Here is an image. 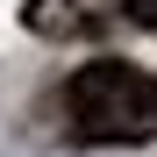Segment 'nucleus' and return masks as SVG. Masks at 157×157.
<instances>
[{
	"instance_id": "f257e3e1",
	"label": "nucleus",
	"mask_w": 157,
	"mask_h": 157,
	"mask_svg": "<svg viewBox=\"0 0 157 157\" xmlns=\"http://www.w3.org/2000/svg\"><path fill=\"white\" fill-rule=\"evenodd\" d=\"M64 121L86 143H150L157 128V78L128 57H93L64 78Z\"/></svg>"
},
{
	"instance_id": "f03ea898",
	"label": "nucleus",
	"mask_w": 157,
	"mask_h": 157,
	"mask_svg": "<svg viewBox=\"0 0 157 157\" xmlns=\"http://www.w3.org/2000/svg\"><path fill=\"white\" fill-rule=\"evenodd\" d=\"M114 14H121V0H29V7H21L29 36H50V43H78V36H100Z\"/></svg>"
},
{
	"instance_id": "7ed1b4c3",
	"label": "nucleus",
	"mask_w": 157,
	"mask_h": 157,
	"mask_svg": "<svg viewBox=\"0 0 157 157\" xmlns=\"http://www.w3.org/2000/svg\"><path fill=\"white\" fill-rule=\"evenodd\" d=\"M128 21L136 29H157V0H128Z\"/></svg>"
}]
</instances>
